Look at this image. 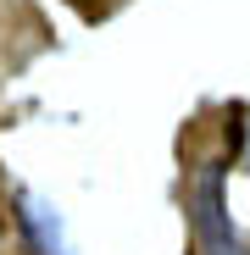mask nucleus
I'll list each match as a JSON object with an SVG mask.
<instances>
[{
	"mask_svg": "<svg viewBox=\"0 0 250 255\" xmlns=\"http://www.w3.org/2000/svg\"><path fill=\"white\" fill-rule=\"evenodd\" d=\"M17 205H22V228H28V244H33V255H72V244H67V228H61V217H56V205L50 200H39V194H17Z\"/></svg>",
	"mask_w": 250,
	"mask_h": 255,
	"instance_id": "obj_2",
	"label": "nucleus"
},
{
	"mask_svg": "<svg viewBox=\"0 0 250 255\" xmlns=\"http://www.w3.org/2000/svg\"><path fill=\"white\" fill-rule=\"evenodd\" d=\"M195 244L200 255H250L223 200V166H200L195 178Z\"/></svg>",
	"mask_w": 250,
	"mask_h": 255,
	"instance_id": "obj_1",
	"label": "nucleus"
}]
</instances>
